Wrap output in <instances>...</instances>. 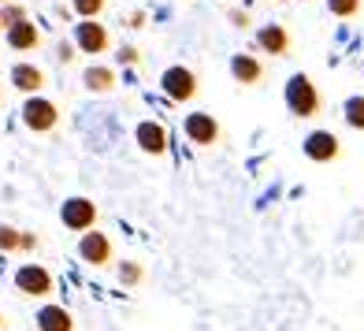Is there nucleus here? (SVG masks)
<instances>
[{
  "mask_svg": "<svg viewBox=\"0 0 364 331\" xmlns=\"http://www.w3.org/2000/svg\"><path fill=\"white\" fill-rule=\"evenodd\" d=\"M86 86L97 90V93H108L115 86V71L112 68H90L86 71Z\"/></svg>",
  "mask_w": 364,
  "mask_h": 331,
  "instance_id": "dca6fc26",
  "label": "nucleus"
},
{
  "mask_svg": "<svg viewBox=\"0 0 364 331\" xmlns=\"http://www.w3.org/2000/svg\"><path fill=\"white\" fill-rule=\"evenodd\" d=\"M0 327H4V317H0Z\"/></svg>",
  "mask_w": 364,
  "mask_h": 331,
  "instance_id": "5701e85b",
  "label": "nucleus"
},
{
  "mask_svg": "<svg viewBox=\"0 0 364 331\" xmlns=\"http://www.w3.org/2000/svg\"><path fill=\"white\" fill-rule=\"evenodd\" d=\"M19 246H23V235H19V231L0 227V250H19Z\"/></svg>",
  "mask_w": 364,
  "mask_h": 331,
  "instance_id": "4be33fe9",
  "label": "nucleus"
},
{
  "mask_svg": "<svg viewBox=\"0 0 364 331\" xmlns=\"http://www.w3.org/2000/svg\"><path fill=\"white\" fill-rule=\"evenodd\" d=\"M338 153H342V142L331 135V130H316V135H309V138H305V157H309V160H316V164L335 160Z\"/></svg>",
  "mask_w": 364,
  "mask_h": 331,
  "instance_id": "0eeeda50",
  "label": "nucleus"
},
{
  "mask_svg": "<svg viewBox=\"0 0 364 331\" xmlns=\"http://www.w3.org/2000/svg\"><path fill=\"white\" fill-rule=\"evenodd\" d=\"M26 19V11L19 4H11V0H4V11H0V26H11V23H19Z\"/></svg>",
  "mask_w": 364,
  "mask_h": 331,
  "instance_id": "aec40b11",
  "label": "nucleus"
},
{
  "mask_svg": "<svg viewBox=\"0 0 364 331\" xmlns=\"http://www.w3.org/2000/svg\"><path fill=\"white\" fill-rule=\"evenodd\" d=\"M160 86L171 101H193L197 97V75L190 68H168L160 78Z\"/></svg>",
  "mask_w": 364,
  "mask_h": 331,
  "instance_id": "f03ea898",
  "label": "nucleus"
},
{
  "mask_svg": "<svg viewBox=\"0 0 364 331\" xmlns=\"http://www.w3.org/2000/svg\"><path fill=\"white\" fill-rule=\"evenodd\" d=\"M287 105L297 120H312V115L320 112V90L312 86L309 75H294L290 86H287Z\"/></svg>",
  "mask_w": 364,
  "mask_h": 331,
  "instance_id": "f257e3e1",
  "label": "nucleus"
},
{
  "mask_svg": "<svg viewBox=\"0 0 364 331\" xmlns=\"http://www.w3.org/2000/svg\"><path fill=\"white\" fill-rule=\"evenodd\" d=\"M38 324H41V331H75L71 312H68V309H60V305L41 309V312H38Z\"/></svg>",
  "mask_w": 364,
  "mask_h": 331,
  "instance_id": "2eb2a0df",
  "label": "nucleus"
},
{
  "mask_svg": "<svg viewBox=\"0 0 364 331\" xmlns=\"http://www.w3.org/2000/svg\"><path fill=\"white\" fill-rule=\"evenodd\" d=\"M0 30H4V26H0Z\"/></svg>",
  "mask_w": 364,
  "mask_h": 331,
  "instance_id": "393cba45",
  "label": "nucleus"
},
{
  "mask_svg": "<svg viewBox=\"0 0 364 331\" xmlns=\"http://www.w3.org/2000/svg\"><path fill=\"white\" fill-rule=\"evenodd\" d=\"M93 220H97V205L86 201V197H71V201L63 205V224L71 231H90Z\"/></svg>",
  "mask_w": 364,
  "mask_h": 331,
  "instance_id": "6e6552de",
  "label": "nucleus"
},
{
  "mask_svg": "<svg viewBox=\"0 0 364 331\" xmlns=\"http://www.w3.org/2000/svg\"><path fill=\"white\" fill-rule=\"evenodd\" d=\"M75 38H78V48H82V53H90V56H101L108 48V30L97 19H82L75 26Z\"/></svg>",
  "mask_w": 364,
  "mask_h": 331,
  "instance_id": "7ed1b4c3",
  "label": "nucleus"
},
{
  "mask_svg": "<svg viewBox=\"0 0 364 331\" xmlns=\"http://www.w3.org/2000/svg\"><path fill=\"white\" fill-rule=\"evenodd\" d=\"M119 279L127 287H134V283H141V264H134V261H127L123 268H119Z\"/></svg>",
  "mask_w": 364,
  "mask_h": 331,
  "instance_id": "412c9836",
  "label": "nucleus"
},
{
  "mask_svg": "<svg viewBox=\"0 0 364 331\" xmlns=\"http://www.w3.org/2000/svg\"><path fill=\"white\" fill-rule=\"evenodd\" d=\"M11 82H15V90H23V93H38L45 86V75L34 68V63H15V68H11Z\"/></svg>",
  "mask_w": 364,
  "mask_h": 331,
  "instance_id": "ddd939ff",
  "label": "nucleus"
},
{
  "mask_svg": "<svg viewBox=\"0 0 364 331\" xmlns=\"http://www.w3.org/2000/svg\"><path fill=\"white\" fill-rule=\"evenodd\" d=\"M186 138L193 142V145H216L220 142V123L212 120L208 112H193L190 120H186Z\"/></svg>",
  "mask_w": 364,
  "mask_h": 331,
  "instance_id": "20e7f679",
  "label": "nucleus"
},
{
  "mask_svg": "<svg viewBox=\"0 0 364 331\" xmlns=\"http://www.w3.org/2000/svg\"><path fill=\"white\" fill-rule=\"evenodd\" d=\"M138 145L145 149V153H153V157L168 153V130H164L160 123H141L138 127Z\"/></svg>",
  "mask_w": 364,
  "mask_h": 331,
  "instance_id": "9b49d317",
  "label": "nucleus"
},
{
  "mask_svg": "<svg viewBox=\"0 0 364 331\" xmlns=\"http://www.w3.org/2000/svg\"><path fill=\"white\" fill-rule=\"evenodd\" d=\"M75 11L82 15V19H97V15L105 11V0H71Z\"/></svg>",
  "mask_w": 364,
  "mask_h": 331,
  "instance_id": "6ab92c4d",
  "label": "nucleus"
},
{
  "mask_svg": "<svg viewBox=\"0 0 364 331\" xmlns=\"http://www.w3.org/2000/svg\"><path fill=\"white\" fill-rule=\"evenodd\" d=\"M257 41H260L264 53H272V56H287L290 53V34L283 26H264L257 34Z\"/></svg>",
  "mask_w": 364,
  "mask_h": 331,
  "instance_id": "f8f14e48",
  "label": "nucleus"
},
{
  "mask_svg": "<svg viewBox=\"0 0 364 331\" xmlns=\"http://www.w3.org/2000/svg\"><path fill=\"white\" fill-rule=\"evenodd\" d=\"M4 30H8V45L15 48V53H30V48L41 45V34H38V26L30 19H19V23H11Z\"/></svg>",
  "mask_w": 364,
  "mask_h": 331,
  "instance_id": "1a4fd4ad",
  "label": "nucleus"
},
{
  "mask_svg": "<svg viewBox=\"0 0 364 331\" xmlns=\"http://www.w3.org/2000/svg\"><path fill=\"white\" fill-rule=\"evenodd\" d=\"M331 4V15H338V19H353L360 11V0H327Z\"/></svg>",
  "mask_w": 364,
  "mask_h": 331,
  "instance_id": "a211bd4d",
  "label": "nucleus"
},
{
  "mask_svg": "<svg viewBox=\"0 0 364 331\" xmlns=\"http://www.w3.org/2000/svg\"><path fill=\"white\" fill-rule=\"evenodd\" d=\"M0 4H4V0H0Z\"/></svg>",
  "mask_w": 364,
  "mask_h": 331,
  "instance_id": "b1692460",
  "label": "nucleus"
},
{
  "mask_svg": "<svg viewBox=\"0 0 364 331\" xmlns=\"http://www.w3.org/2000/svg\"><path fill=\"white\" fill-rule=\"evenodd\" d=\"M78 253H82V261H90V264H97V268H101V264H108V261H112V242H108V235L93 231V235L82 238Z\"/></svg>",
  "mask_w": 364,
  "mask_h": 331,
  "instance_id": "9d476101",
  "label": "nucleus"
},
{
  "mask_svg": "<svg viewBox=\"0 0 364 331\" xmlns=\"http://www.w3.org/2000/svg\"><path fill=\"white\" fill-rule=\"evenodd\" d=\"M346 123L353 130H364V97H350L346 101Z\"/></svg>",
  "mask_w": 364,
  "mask_h": 331,
  "instance_id": "f3484780",
  "label": "nucleus"
},
{
  "mask_svg": "<svg viewBox=\"0 0 364 331\" xmlns=\"http://www.w3.org/2000/svg\"><path fill=\"white\" fill-rule=\"evenodd\" d=\"M230 75H235L242 86H257V82L264 78V68L253 56H235V60H230Z\"/></svg>",
  "mask_w": 364,
  "mask_h": 331,
  "instance_id": "4468645a",
  "label": "nucleus"
},
{
  "mask_svg": "<svg viewBox=\"0 0 364 331\" xmlns=\"http://www.w3.org/2000/svg\"><path fill=\"white\" fill-rule=\"evenodd\" d=\"M56 120H60L56 105H53V101H41V97L26 101V108H23V123H26L30 130H53Z\"/></svg>",
  "mask_w": 364,
  "mask_h": 331,
  "instance_id": "423d86ee",
  "label": "nucleus"
},
{
  "mask_svg": "<svg viewBox=\"0 0 364 331\" xmlns=\"http://www.w3.org/2000/svg\"><path fill=\"white\" fill-rule=\"evenodd\" d=\"M15 287L30 298H45V294H53V275L45 268H38V264H26V268H19V275H15Z\"/></svg>",
  "mask_w": 364,
  "mask_h": 331,
  "instance_id": "39448f33",
  "label": "nucleus"
}]
</instances>
